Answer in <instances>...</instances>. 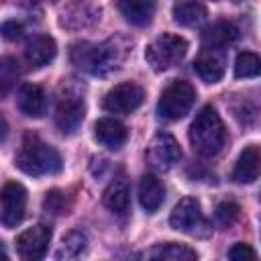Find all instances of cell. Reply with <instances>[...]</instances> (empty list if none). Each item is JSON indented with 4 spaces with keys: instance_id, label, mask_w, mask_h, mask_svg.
<instances>
[{
    "instance_id": "6da1fadb",
    "label": "cell",
    "mask_w": 261,
    "mask_h": 261,
    "mask_svg": "<svg viewBox=\"0 0 261 261\" xmlns=\"http://www.w3.org/2000/svg\"><path fill=\"white\" fill-rule=\"evenodd\" d=\"M128 53V45L122 39H108L104 43H73L69 49V59L82 71L92 75H106L118 69Z\"/></svg>"
},
{
    "instance_id": "7a4b0ae2",
    "label": "cell",
    "mask_w": 261,
    "mask_h": 261,
    "mask_svg": "<svg viewBox=\"0 0 261 261\" xmlns=\"http://www.w3.org/2000/svg\"><path fill=\"white\" fill-rule=\"evenodd\" d=\"M14 163L20 171H24L27 175H53L61 171V155L47 145L41 137L27 133L20 149L14 157Z\"/></svg>"
},
{
    "instance_id": "3957f363",
    "label": "cell",
    "mask_w": 261,
    "mask_h": 261,
    "mask_svg": "<svg viewBox=\"0 0 261 261\" xmlns=\"http://www.w3.org/2000/svg\"><path fill=\"white\" fill-rule=\"evenodd\" d=\"M188 137H190L194 151L200 153L202 157H212L224 147L226 130L214 106H204L196 114V118L190 124Z\"/></svg>"
},
{
    "instance_id": "277c9868",
    "label": "cell",
    "mask_w": 261,
    "mask_h": 261,
    "mask_svg": "<svg viewBox=\"0 0 261 261\" xmlns=\"http://www.w3.org/2000/svg\"><path fill=\"white\" fill-rule=\"evenodd\" d=\"M188 53V41L179 35L163 33L145 49V59L155 71H165L177 61H181Z\"/></svg>"
},
{
    "instance_id": "5b68a950",
    "label": "cell",
    "mask_w": 261,
    "mask_h": 261,
    "mask_svg": "<svg viewBox=\"0 0 261 261\" xmlns=\"http://www.w3.org/2000/svg\"><path fill=\"white\" fill-rule=\"evenodd\" d=\"M196 102V90L186 80L171 82L159 96L157 112L167 120H179L184 118Z\"/></svg>"
},
{
    "instance_id": "8992f818",
    "label": "cell",
    "mask_w": 261,
    "mask_h": 261,
    "mask_svg": "<svg viewBox=\"0 0 261 261\" xmlns=\"http://www.w3.org/2000/svg\"><path fill=\"white\" fill-rule=\"evenodd\" d=\"M169 224L179 230V232H188V234H198V237H206L208 234V222L204 220L200 202L192 196L181 198L169 216Z\"/></svg>"
},
{
    "instance_id": "52a82bcc",
    "label": "cell",
    "mask_w": 261,
    "mask_h": 261,
    "mask_svg": "<svg viewBox=\"0 0 261 261\" xmlns=\"http://www.w3.org/2000/svg\"><path fill=\"white\" fill-rule=\"evenodd\" d=\"M147 163L155 169V171H169L179 159H181V149L179 143L175 141L173 135L159 130L147 147Z\"/></svg>"
},
{
    "instance_id": "ba28073f",
    "label": "cell",
    "mask_w": 261,
    "mask_h": 261,
    "mask_svg": "<svg viewBox=\"0 0 261 261\" xmlns=\"http://www.w3.org/2000/svg\"><path fill=\"white\" fill-rule=\"evenodd\" d=\"M145 92L135 82H122L110 88L102 100V108L110 114H130L143 104Z\"/></svg>"
},
{
    "instance_id": "9c48e42d",
    "label": "cell",
    "mask_w": 261,
    "mask_h": 261,
    "mask_svg": "<svg viewBox=\"0 0 261 261\" xmlns=\"http://www.w3.org/2000/svg\"><path fill=\"white\" fill-rule=\"evenodd\" d=\"M27 210V190L18 181H8L0 194V220L6 228L20 224Z\"/></svg>"
},
{
    "instance_id": "30bf717a",
    "label": "cell",
    "mask_w": 261,
    "mask_h": 261,
    "mask_svg": "<svg viewBox=\"0 0 261 261\" xmlns=\"http://www.w3.org/2000/svg\"><path fill=\"white\" fill-rule=\"evenodd\" d=\"M51 243V228L47 224H35L16 237V253L27 261H39L47 255Z\"/></svg>"
},
{
    "instance_id": "8fae6325",
    "label": "cell",
    "mask_w": 261,
    "mask_h": 261,
    "mask_svg": "<svg viewBox=\"0 0 261 261\" xmlns=\"http://www.w3.org/2000/svg\"><path fill=\"white\" fill-rule=\"evenodd\" d=\"M84 116H86L84 98L73 94H65L55 108V124L63 135H73L84 122Z\"/></svg>"
},
{
    "instance_id": "7c38bea8",
    "label": "cell",
    "mask_w": 261,
    "mask_h": 261,
    "mask_svg": "<svg viewBox=\"0 0 261 261\" xmlns=\"http://www.w3.org/2000/svg\"><path fill=\"white\" fill-rule=\"evenodd\" d=\"M226 69V59L222 49H208L204 47L202 53L194 61V71L208 84H216L222 80Z\"/></svg>"
},
{
    "instance_id": "4fadbf2b",
    "label": "cell",
    "mask_w": 261,
    "mask_h": 261,
    "mask_svg": "<svg viewBox=\"0 0 261 261\" xmlns=\"http://www.w3.org/2000/svg\"><path fill=\"white\" fill-rule=\"evenodd\" d=\"M261 173V149L257 145H247L232 169V179L237 184H253Z\"/></svg>"
},
{
    "instance_id": "5bb4252c",
    "label": "cell",
    "mask_w": 261,
    "mask_h": 261,
    "mask_svg": "<svg viewBox=\"0 0 261 261\" xmlns=\"http://www.w3.org/2000/svg\"><path fill=\"white\" fill-rule=\"evenodd\" d=\"M57 55V43L53 37L49 35H35L27 41L24 47V57L29 61V65L33 67H43L47 63H51Z\"/></svg>"
},
{
    "instance_id": "9a60e30c",
    "label": "cell",
    "mask_w": 261,
    "mask_h": 261,
    "mask_svg": "<svg viewBox=\"0 0 261 261\" xmlns=\"http://www.w3.org/2000/svg\"><path fill=\"white\" fill-rule=\"evenodd\" d=\"M94 137L108 149H120L128 141V130L116 118H100L94 124Z\"/></svg>"
},
{
    "instance_id": "2e32d148",
    "label": "cell",
    "mask_w": 261,
    "mask_h": 261,
    "mask_svg": "<svg viewBox=\"0 0 261 261\" xmlns=\"http://www.w3.org/2000/svg\"><path fill=\"white\" fill-rule=\"evenodd\" d=\"M18 110L29 118H39L45 114V92L37 84H22L16 92Z\"/></svg>"
},
{
    "instance_id": "e0dca14e",
    "label": "cell",
    "mask_w": 261,
    "mask_h": 261,
    "mask_svg": "<svg viewBox=\"0 0 261 261\" xmlns=\"http://www.w3.org/2000/svg\"><path fill=\"white\" fill-rule=\"evenodd\" d=\"M96 20H100V8L94 6L90 0H77L73 6L65 8L61 14V24L69 29L90 27Z\"/></svg>"
},
{
    "instance_id": "ac0fdd59",
    "label": "cell",
    "mask_w": 261,
    "mask_h": 261,
    "mask_svg": "<svg viewBox=\"0 0 261 261\" xmlns=\"http://www.w3.org/2000/svg\"><path fill=\"white\" fill-rule=\"evenodd\" d=\"M118 12L124 16L126 22L135 27H145L151 22L155 14V0H116Z\"/></svg>"
},
{
    "instance_id": "d6986e66",
    "label": "cell",
    "mask_w": 261,
    "mask_h": 261,
    "mask_svg": "<svg viewBox=\"0 0 261 261\" xmlns=\"http://www.w3.org/2000/svg\"><path fill=\"white\" fill-rule=\"evenodd\" d=\"M163 200H165V188L159 181V177L153 175V173H145L141 177V184H139V202H141V206L149 214H153L161 208Z\"/></svg>"
},
{
    "instance_id": "ffe728a7",
    "label": "cell",
    "mask_w": 261,
    "mask_h": 261,
    "mask_svg": "<svg viewBox=\"0 0 261 261\" xmlns=\"http://www.w3.org/2000/svg\"><path fill=\"white\" fill-rule=\"evenodd\" d=\"M239 37V29L228 20L212 22L202 31V45L208 49H222L230 43H234Z\"/></svg>"
},
{
    "instance_id": "44dd1931",
    "label": "cell",
    "mask_w": 261,
    "mask_h": 261,
    "mask_svg": "<svg viewBox=\"0 0 261 261\" xmlns=\"http://www.w3.org/2000/svg\"><path fill=\"white\" fill-rule=\"evenodd\" d=\"M102 202L104 206L114 212V214H126L128 210V202H130V194H128V184L118 177V179H112L108 184V188L104 190L102 194Z\"/></svg>"
},
{
    "instance_id": "7402d4cb",
    "label": "cell",
    "mask_w": 261,
    "mask_h": 261,
    "mask_svg": "<svg viewBox=\"0 0 261 261\" xmlns=\"http://www.w3.org/2000/svg\"><path fill=\"white\" fill-rule=\"evenodd\" d=\"M206 6L196 2V0H186V2H177L173 6V20L181 27H194L200 24L206 18Z\"/></svg>"
},
{
    "instance_id": "603a6c76",
    "label": "cell",
    "mask_w": 261,
    "mask_h": 261,
    "mask_svg": "<svg viewBox=\"0 0 261 261\" xmlns=\"http://www.w3.org/2000/svg\"><path fill=\"white\" fill-rule=\"evenodd\" d=\"M151 259H171V261H194L198 259V253L184 245V243H161L157 247H153L147 253Z\"/></svg>"
},
{
    "instance_id": "cb8c5ba5",
    "label": "cell",
    "mask_w": 261,
    "mask_h": 261,
    "mask_svg": "<svg viewBox=\"0 0 261 261\" xmlns=\"http://www.w3.org/2000/svg\"><path fill=\"white\" fill-rule=\"evenodd\" d=\"M86 234L80 230H71L61 239V245L55 251V259H75L86 251Z\"/></svg>"
},
{
    "instance_id": "d4e9b609",
    "label": "cell",
    "mask_w": 261,
    "mask_h": 261,
    "mask_svg": "<svg viewBox=\"0 0 261 261\" xmlns=\"http://www.w3.org/2000/svg\"><path fill=\"white\" fill-rule=\"evenodd\" d=\"M237 77H257L261 75V57L253 51H241L234 59Z\"/></svg>"
},
{
    "instance_id": "484cf974",
    "label": "cell",
    "mask_w": 261,
    "mask_h": 261,
    "mask_svg": "<svg viewBox=\"0 0 261 261\" xmlns=\"http://www.w3.org/2000/svg\"><path fill=\"white\" fill-rule=\"evenodd\" d=\"M43 210L49 214H65L67 212V198L61 190H51L45 194Z\"/></svg>"
},
{
    "instance_id": "4316f807",
    "label": "cell",
    "mask_w": 261,
    "mask_h": 261,
    "mask_svg": "<svg viewBox=\"0 0 261 261\" xmlns=\"http://www.w3.org/2000/svg\"><path fill=\"white\" fill-rule=\"evenodd\" d=\"M239 214H241V208H239V204L232 202V200L220 202V204L216 206V210H214V216H216V220H218L222 226H230L232 222H237Z\"/></svg>"
},
{
    "instance_id": "83f0119b",
    "label": "cell",
    "mask_w": 261,
    "mask_h": 261,
    "mask_svg": "<svg viewBox=\"0 0 261 261\" xmlns=\"http://www.w3.org/2000/svg\"><path fill=\"white\" fill-rule=\"evenodd\" d=\"M18 75V63L12 57H2L0 61V84H2V94L10 90V86L16 82Z\"/></svg>"
},
{
    "instance_id": "f1b7e54d",
    "label": "cell",
    "mask_w": 261,
    "mask_h": 261,
    "mask_svg": "<svg viewBox=\"0 0 261 261\" xmlns=\"http://www.w3.org/2000/svg\"><path fill=\"white\" fill-rule=\"evenodd\" d=\"M228 257H230L232 261H253L257 255H255V251H253L247 243H237V245L230 247Z\"/></svg>"
},
{
    "instance_id": "f546056e",
    "label": "cell",
    "mask_w": 261,
    "mask_h": 261,
    "mask_svg": "<svg viewBox=\"0 0 261 261\" xmlns=\"http://www.w3.org/2000/svg\"><path fill=\"white\" fill-rule=\"evenodd\" d=\"M22 33H24V29H22V24L18 20H6V22H2V37L6 41H18L22 37Z\"/></svg>"
}]
</instances>
